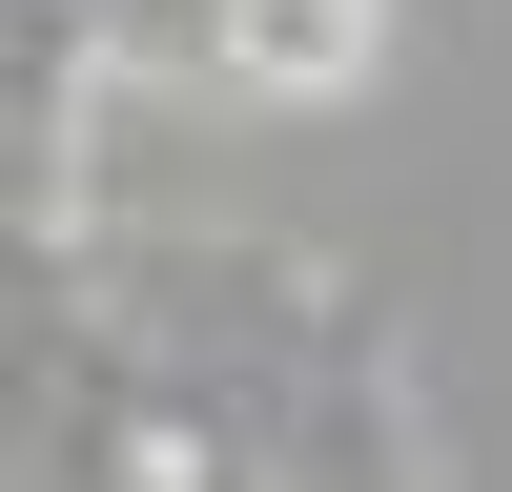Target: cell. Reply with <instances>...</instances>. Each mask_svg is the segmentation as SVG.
Segmentation results:
<instances>
[{"label": "cell", "instance_id": "obj_1", "mask_svg": "<svg viewBox=\"0 0 512 492\" xmlns=\"http://www.w3.org/2000/svg\"><path fill=\"white\" fill-rule=\"evenodd\" d=\"M390 62V0H226L205 21V82L226 103H349Z\"/></svg>", "mask_w": 512, "mask_h": 492}]
</instances>
